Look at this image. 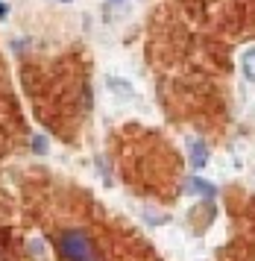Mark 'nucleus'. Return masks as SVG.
Wrapping results in <instances>:
<instances>
[{
  "instance_id": "1",
  "label": "nucleus",
  "mask_w": 255,
  "mask_h": 261,
  "mask_svg": "<svg viewBox=\"0 0 255 261\" xmlns=\"http://www.w3.org/2000/svg\"><path fill=\"white\" fill-rule=\"evenodd\" d=\"M56 244L65 261H88L91 255H97V244L85 229H62Z\"/></svg>"
},
{
  "instance_id": "2",
  "label": "nucleus",
  "mask_w": 255,
  "mask_h": 261,
  "mask_svg": "<svg viewBox=\"0 0 255 261\" xmlns=\"http://www.w3.org/2000/svg\"><path fill=\"white\" fill-rule=\"evenodd\" d=\"M244 71H246L249 80H255V50H249V53L244 56Z\"/></svg>"
},
{
  "instance_id": "3",
  "label": "nucleus",
  "mask_w": 255,
  "mask_h": 261,
  "mask_svg": "<svg viewBox=\"0 0 255 261\" xmlns=\"http://www.w3.org/2000/svg\"><path fill=\"white\" fill-rule=\"evenodd\" d=\"M88 261H100V258H97V255H91V258H88Z\"/></svg>"
}]
</instances>
